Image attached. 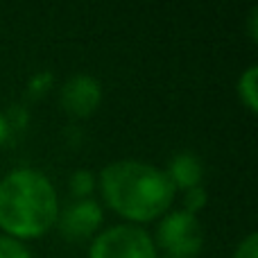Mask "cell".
Returning <instances> with one entry per match:
<instances>
[{"instance_id": "cell-1", "label": "cell", "mask_w": 258, "mask_h": 258, "mask_svg": "<svg viewBox=\"0 0 258 258\" xmlns=\"http://www.w3.org/2000/svg\"><path fill=\"white\" fill-rule=\"evenodd\" d=\"M100 188L107 204L134 222H147L163 215L177 192L165 170L136 159L104 165L100 172Z\"/></svg>"}, {"instance_id": "cell-2", "label": "cell", "mask_w": 258, "mask_h": 258, "mask_svg": "<svg viewBox=\"0 0 258 258\" xmlns=\"http://www.w3.org/2000/svg\"><path fill=\"white\" fill-rule=\"evenodd\" d=\"M59 218L52 181L34 168H16L0 179V227L12 238H39Z\"/></svg>"}, {"instance_id": "cell-3", "label": "cell", "mask_w": 258, "mask_h": 258, "mask_svg": "<svg viewBox=\"0 0 258 258\" xmlns=\"http://www.w3.org/2000/svg\"><path fill=\"white\" fill-rule=\"evenodd\" d=\"M89 258H156L154 240L136 224H116L95 236Z\"/></svg>"}, {"instance_id": "cell-4", "label": "cell", "mask_w": 258, "mask_h": 258, "mask_svg": "<svg viewBox=\"0 0 258 258\" xmlns=\"http://www.w3.org/2000/svg\"><path fill=\"white\" fill-rule=\"evenodd\" d=\"M156 238L170 258H195L204 245V231L200 220L183 209L172 211L161 220Z\"/></svg>"}, {"instance_id": "cell-5", "label": "cell", "mask_w": 258, "mask_h": 258, "mask_svg": "<svg viewBox=\"0 0 258 258\" xmlns=\"http://www.w3.org/2000/svg\"><path fill=\"white\" fill-rule=\"evenodd\" d=\"M102 102V84L93 75L77 73L61 86V104L71 116L86 118Z\"/></svg>"}, {"instance_id": "cell-6", "label": "cell", "mask_w": 258, "mask_h": 258, "mask_svg": "<svg viewBox=\"0 0 258 258\" xmlns=\"http://www.w3.org/2000/svg\"><path fill=\"white\" fill-rule=\"evenodd\" d=\"M57 220L63 236L71 240H82L102 224V209L93 200H75Z\"/></svg>"}, {"instance_id": "cell-7", "label": "cell", "mask_w": 258, "mask_h": 258, "mask_svg": "<svg viewBox=\"0 0 258 258\" xmlns=\"http://www.w3.org/2000/svg\"><path fill=\"white\" fill-rule=\"evenodd\" d=\"M165 174L174 183V188H183V190L195 188L202 181V161L192 152H179L170 161V168L165 170Z\"/></svg>"}, {"instance_id": "cell-8", "label": "cell", "mask_w": 258, "mask_h": 258, "mask_svg": "<svg viewBox=\"0 0 258 258\" xmlns=\"http://www.w3.org/2000/svg\"><path fill=\"white\" fill-rule=\"evenodd\" d=\"M258 66L254 63V66H249L245 73L240 75V80H238V93H240L242 102L247 104V109L249 111H256L258 109Z\"/></svg>"}, {"instance_id": "cell-9", "label": "cell", "mask_w": 258, "mask_h": 258, "mask_svg": "<svg viewBox=\"0 0 258 258\" xmlns=\"http://www.w3.org/2000/svg\"><path fill=\"white\" fill-rule=\"evenodd\" d=\"M95 186V179L89 170H77L71 177V192L77 197V200H89L91 190Z\"/></svg>"}, {"instance_id": "cell-10", "label": "cell", "mask_w": 258, "mask_h": 258, "mask_svg": "<svg viewBox=\"0 0 258 258\" xmlns=\"http://www.w3.org/2000/svg\"><path fill=\"white\" fill-rule=\"evenodd\" d=\"M0 258H32L30 249L12 236H0Z\"/></svg>"}, {"instance_id": "cell-11", "label": "cell", "mask_w": 258, "mask_h": 258, "mask_svg": "<svg viewBox=\"0 0 258 258\" xmlns=\"http://www.w3.org/2000/svg\"><path fill=\"white\" fill-rule=\"evenodd\" d=\"M206 204V190L202 186H195V188H188L186 190V200H183V211L195 215L202 206Z\"/></svg>"}, {"instance_id": "cell-12", "label": "cell", "mask_w": 258, "mask_h": 258, "mask_svg": "<svg viewBox=\"0 0 258 258\" xmlns=\"http://www.w3.org/2000/svg\"><path fill=\"white\" fill-rule=\"evenodd\" d=\"M233 258H258V236L254 231L240 240V245L233 251Z\"/></svg>"}, {"instance_id": "cell-13", "label": "cell", "mask_w": 258, "mask_h": 258, "mask_svg": "<svg viewBox=\"0 0 258 258\" xmlns=\"http://www.w3.org/2000/svg\"><path fill=\"white\" fill-rule=\"evenodd\" d=\"M256 16H258V7H251V14H249V34H251V39H258V34H256Z\"/></svg>"}, {"instance_id": "cell-14", "label": "cell", "mask_w": 258, "mask_h": 258, "mask_svg": "<svg viewBox=\"0 0 258 258\" xmlns=\"http://www.w3.org/2000/svg\"><path fill=\"white\" fill-rule=\"evenodd\" d=\"M7 127H9V122H7V118L0 113V145L5 143V138H7Z\"/></svg>"}, {"instance_id": "cell-15", "label": "cell", "mask_w": 258, "mask_h": 258, "mask_svg": "<svg viewBox=\"0 0 258 258\" xmlns=\"http://www.w3.org/2000/svg\"><path fill=\"white\" fill-rule=\"evenodd\" d=\"M156 258H159V256H156ZM163 258H170V256H163Z\"/></svg>"}]
</instances>
